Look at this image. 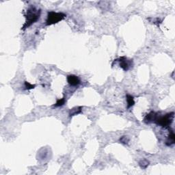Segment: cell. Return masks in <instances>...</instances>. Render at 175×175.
Returning a JSON list of instances; mask_svg holds the SVG:
<instances>
[{
	"label": "cell",
	"mask_w": 175,
	"mask_h": 175,
	"mask_svg": "<svg viewBox=\"0 0 175 175\" xmlns=\"http://www.w3.org/2000/svg\"><path fill=\"white\" fill-rule=\"evenodd\" d=\"M41 14V10L37 9L36 7L31 6L26 11V14L25 15V22L21 28L22 30H25L30 27L31 25L35 24L40 19Z\"/></svg>",
	"instance_id": "cell-1"
},
{
	"label": "cell",
	"mask_w": 175,
	"mask_h": 175,
	"mask_svg": "<svg viewBox=\"0 0 175 175\" xmlns=\"http://www.w3.org/2000/svg\"><path fill=\"white\" fill-rule=\"evenodd\" d=\"M67 17V15L63 13H57L54 11H50L47 13V20H46V25H49L58 24V23L62 21Z\"/></svg>",
	"instance_id": "cell-2"
},
{
	"label": "cell",
	"mask_w": 175,
	"mask_h": 175,
	"mask_svg": "<svg viewBox=\"0 0 175 175\" xmlns=\"http://www.w3.org/2000/svg\"><path fill=\"white\" fill-rule=\"evenodd\" d=\"M174 118V113L170 112L162 116H158L155 122L157 125L164 128H168L173 122Z\"/></svg>",
	"instance_id": "cell-3"
},
{
	"label": "cell",
	"mask_w": 175,
	"mask_h": 175,
	"mask_svg": "<svg viewBox=\"0 0 175 175\" xmlns=\"http://www.w3.org/2000/svg\"><path fill=\"white\" fill-rule=\"evenodd\" d=\"M116 62H119V67L122 68L124 71H127L133 67V60L128 59L127 58H126L125 56L120 57L119 58L114 60L112 64H114V63Z\"/></svg>",
	"instance_id": "cell-4"
},
{
	"label": "cell",
	"mask_w": 175,
	"mask_h": 175,
	"mask_svg": "<svg viewBox=\"0 0 175 175\" xmlns=\"http://www.w3.org/2000/svg\"><path fill=\"white\" fill-rule=\"evenodd\" d=\"M158 117V114L155 111H152L150 113H148L147 115H146L144 118V122L146 123V124H150V123L152 122H155L156 119Z\"/></svg>",
	"instance_id": "cell-5"
},
{
	"label": "cell",
	"mask_w": 175,
	"mask_h": 175,
	"mask_svg": "<svg viewBox=\"0 0 175 175\" xmlns=\"http://www.w3.org/2000/svg\"><path fill=\"white\" fill-rule=\"evenodd\" d=\"M67 82L68 84L71 86H77L80 84L81 83V80L78 77L75 75H69L67 76Z\"/></svg>",
	"instance_id": "cell-6"
},
{
	"label": "cell",
	"mask_w": 175,
	"mask_h": 175,
	"mask_svg": "<svg viewBox=\"0 0 175 175\" xmlns=\"http://www.w3.org/2000/svg\"><path fill=\"white\" fill-rule=\"evenodd\" d=\"M169 129V135L167 137V140H166V145L168 146H170L172 145H173L174 143H175V135L173 130L170 129V128L168 127Z\"/></svg>",
	"instance_id": "cell-7"
},
{
	"label": "cell",
	"mask_w": 175,
	"mask_h": 175,
	"mask_svg": "<svg viewBox=\"0 0 175 175\" xmlns=\"http://www.w3.org/2000/svg\"><path fill=\"white\" fill-rule=\"evenodd\" d=\"M82 106H78V107H75L72 109H71L69 111V116L72 117L73 116L78 115L82 112Z\"/></svg>",
	"instance_id": "cell-8"
},
{
	"label": "cell",
	"mask_w": 175,
	"mask_h": 175,
	"mask_svg": "<svg viewBox=\"0 0 175 175\" xmlns=\"http://www.w3.org/2000/svg\"><path fill=\"white\" fill-rule=\"evenodd\" d=\"M126 99H127V108L129 109L131 107H133L135 104L133 97L130 95V94H127V95H126Z\"/></svg>",
	"instance_id": "cell-9"
},
{
	"label": "cell",
	"mask_w": 175,
	"mask_h": 175,
	"mask_svg": "<svg viewBox=\"0 0 175 175\" xmlns=\"http://www.w3.org/2000/svg\"><path fill=\"white\" fill-rule=\"evenodd\" d=\"M139 166L142 169H146L149 166V162L146 159H143L139 162Z\"/></svg>",
	"instance_id": "cell-10"
},
{
	"label": "cell",
	"mask_w": 175,
	"mask_h": 175,
	"mask_svg": "<svg viewBox=\"0 0 175 175\" xmlns=\"http://www.w3.org/2000/svg\"><path fill=\"white\" fill-rule=\"evenodd\" d=\"M66 102V99H65V97H64L62 99H59L57 100V101L56 103V104H54V107L57 108V107H61V106L64 105V103Z\"/></svg>",
	"instance_id": "cell-11"
},
{
	"label": "cell",
	"mask_w": 175,
	"mask_h": 175,
	"mask_svg": "<svg viewBox=\"0 0 175 175\" xmlns=\"http://www.w3.org/2000/svg\"><path fill=\"white\" fill-rule=\"evenodd\" d=\"M119 142L123 144H128L129 142V137L128 136H122L120 138Z\"/></svg>",
	"instance_id": "cell-12"
},
{
	"label": "cell",
	"mask_w": 175,
	"mask_h": 175,
	"mask_svg": "<svg viewBox=\"0 0 175 175\" xmlns=\"http://www.w3.org/2000/svg\"><path fill=\"white\" fill-rule=\"evenodd\" d=\"M24 85H25V90H31V89H34L36 86L35 85L31 84L30 83L27 82H25Z\"/></svg>",
	"instance_id": "cell-13"
}]
</instances>
